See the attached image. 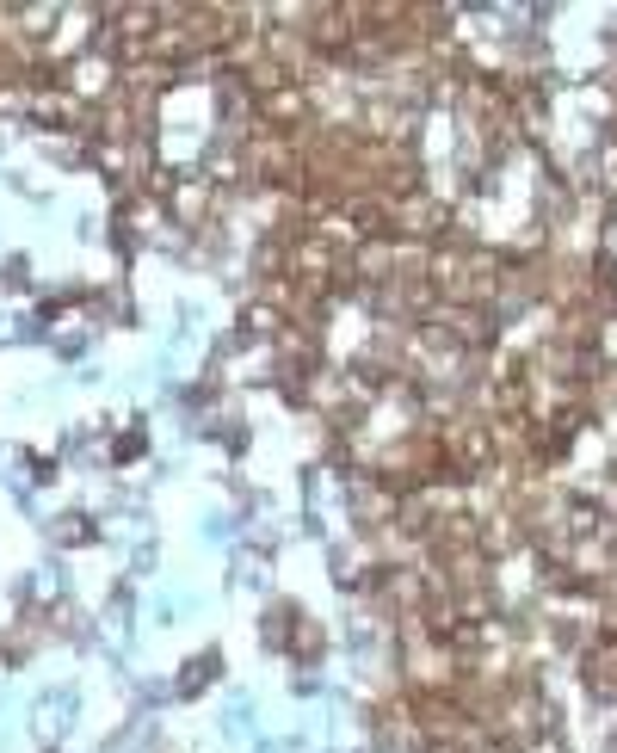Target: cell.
Returning <instances> with one entry per match:
<instances>
[{
  "label": "cell",
  "mask_w": 617,
  "mask_h": 753,
  "mask_svg": "<svg viewBox=\"0 0 617 753\" xmlns=\"http://www.w3.org/2000/svg\"><path fill=\"white\" fill-rule=\"evenodd\" d=\"M580 673H587L593 698H617V636H599L587 655H580Z\"/></svg>",
  "instance_id": "6da1fadb"
},
{
  "label": "cell",
  "mask_w": 617,
  "mask_h": 753,
  "mask_svg": "<svg viewBox=\"0 0 617 753\" xmlns=\"http://www.w3.org/2000/svg\"><path fill=\"white\" fill-rule=\"evenodd\" d=\"M284 328H290V309L272 303V297H260V303L241 309V334H247V340H278Z\"/></svg>",
  "instance_id": "7a4b0ae2"
},
{
  "label": "cell",
  "mask_w": 617,
  "mask_h": 753,
  "mask_svg": "<svg viewBox=\"0 0 617 753\" xmlns=\"http://www.w3.org/2000/svg\"><path fill=\"white\" fill-rule=\"evenodd\" d=\"M216 673H223V661H216V655H192V661H186V673H179V692H186V698H198V692L210 686Z\"/></svg>",
  "instance_id": "3957f363"
},
{
  "label": "cell",
  "mask_w": 617,
  "mask_h": 753,
  "mask_svg": "<svg viewBox=\"0 0 617 753\" xmlns=\"http://www.w3.org/2000/svg\"><path fill=\"white\" fill-rule=\"evenodd\" d=\"M56 544H93V519H81V513L56 519Z\"/></svg>",
  "instance_id": "277c9868"
},
{
  "label": "cell",
  "mask_w": 617,
  "mask_h": 753,
  "mask_svg": "<svg viewBox=\"0 0 617 753\" xmlns=\"http://www.w3.org/2000/svg\"><path fill=\"white\" fill-rule=\"evenodd\" d=\"M112 457H118V463H130V457H142V433H136V426H130V433H124V439H118V451H112Z\"/></svg>",
  "instance_id": "5b68a950"
}]
</instances>
